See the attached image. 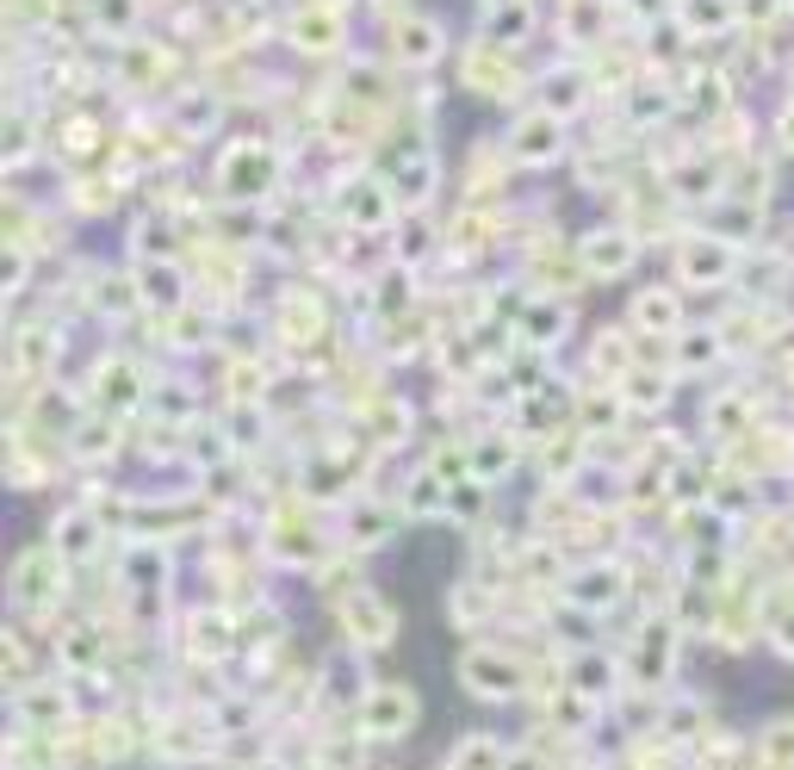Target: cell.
<instances>
[{
	"instance_id": "cell-1",
	"label": "cell",
	"mask_w": 794,
	"mask_h": 770,
	"mask_svg": "<svg viewBox=\"0 0 794 770\" xmlns=\"http://www.w3.org/2000/svg\"><path fill=\"white\" fill-rule=\"evenodd\" d=\"M410 721H416L410 684H379V690H367V702H360V733H373V739L410 733Z\"/></svg>"
},
{
	"instance_id": "cell-2",
	"label": "cell",
	"mask_w": 794,
	"mask_h": 770,
	"mask_svg": "<svg viewBox=\"0 0 794 770\" xmlns=\"http://www.w3.org/2000/svg\"><path fill=\"white\" fill-rule=\"evenodd\" d=\"M460 677H466V690H472V696H491V702H497V696H515V690H522V665L503 659L497 646H472L466 659H460Z\"/></svg>"
},
{
	"instance_id": "cell-3",
	"label": "cell",
	"mask_w": 794,
	"mask_h": 770,
	"mask_svg": "<svg viewBox=\"0 0 794 770\" xmlns=\"http://www.w3.org/2000/svg\"><path fill=\"white\" fill-rule=\"evenodd\" d=\"M342 615H348V628H354L360 646H391V634H398V615H391V603H379L373 591H354Z\"/></svg>"
},
{
	"instance_id": "cell-4",
	"label": "cell",
	"mask_w": 794,
	"mask_h": 770,
	"mask_svg": "<svg viewBox=\"0 0 794 770\" xmlns=\"http://www.w3.org/2000/svg\"><path fill=\"white\" fill-rule=\"evenodd\" d=\"M584 268L627 274V268H633V236H627V230H590V236H584Z\"/></svg>"
},
{
	"instance_id": "cell-5",
	"label": "cell",
	"mask_w": 794,
	"mask_h": 770,
	"mask_svg": "<svg viewBox=\"0 0 794 770\" xmlns=\"http://www.w3.org/2000/svg\"><path fill=\"white\" fill-rule=\"evenodd\" d=\"M509 150H515V162H553V150H559V119H553V112H534V119H522Z\"/></svg>"
},
{
	"instance_id": "cell-6",
	"label": "cell",
	"mask_w": 794,
	"mask_h": 770,
	"mask_svg": "<svg viewBox=\"0 0 794 770\" xmlns=\"http://www.w3.org/2000/svg\"><path fill=\"white\" fill-rule=\"evenodd\" d=\"M615 597H621V572H615V566H590V572H577L571 603H584V609H608Z\"/></svg>"
},
{
	"instance_id": "cell-7",
	"label": "cell",
	"mask_w": 794,
	"mask_h": 770,
	"mask_svg": "<svg viewBox=\"0 0 794 770\" xmlns=\"http://www.w3.org/2000/svg\"><path fill=\"white\" fill-rule=\"evenodd\" d=\"M757 770H794V721H770L757 733Z\"/></svg>"
},
{
	"instance_id": "cell-8",
	"label": "cell",
	"mask_w": 794,
	"mask_h": 770,
	"mask_svg": "<svg viewBox=\"0 0 794 770\" xmlns=\"http://www.w3.org/2000/svg\"><path fill=\"white\" fill-rule=\"evenodd\" d=\"M274 181V156H255V150H236L230 168H224V187L230 193H261Z\"/></svg>"
},
{
	"instance_id": "cell-9",
	"label": "cell",
	"mask_w": 794,
	"mask_h": 770,
	"mask_svg": "<svg viewBox=\"0 0 794 770\" xmlns=\"http://www.w3.org/2000/svg\"><path fill=\"white\" fill-rule=\"evenodd\" d=\"M732 274V249L720 243H689L683 249V280H726Z\"/></svg>"
},
{
	"instance_id": "cell-10",
	"label": "cell",
	"mask_w": 794,
	"mask_h": 770,
	"mask_svg": "<svg viewBox=\"0 0 794 770\" xmlns=\"http://www.w3.org/2000/svg\"><path fill=\"white\" fill-rule=\"evenodd\" d=\"M497 764H503V746L497 739H484V733H472L466 746L447 758V770H497Z\"/></svg>"
},
{
	"instance_id": "cell-11",
	"label": "cell",
	"mask_w": 794,
	"mask_h": 770,
	"mask_svg": "<svg viewBox=\"0 0 794 770\" xmlns=\"http://www.w3.org/2000/svg\"><path fill=\"white\" fill-rule=\"evenodd\" d=\"M398 50H404L410 63H429L441 50V32L429 25V19H410V25H398Z\"/></svg>"
},
{
	"instance_id": "cell-12",
	"label": "cell",
	"mask_w": 794,
	"mask_h": 770,
	"mask_svg": "<svg viewBox=\"0 0 794 770\" xmlns=\"http://www.w3.org/2000/svg\"><path fill=\"white\" fill-rule=\"evenodd\" d=\"M633 317L646 324V330H677V299L670 292H639V305H633Z\"/></svg>"
},
{
	"instance_id": "cell-13",
	"label": "cell",
	"mask_w": 794,
	"mask_h": 770,
	"mask_svg": "<svg viewBox=\"0 0 794 770\" xmlns=\"http://www.w3.org/2000/svg\"><path fill=\"white\" fill-rule=\"evenodd\" d=\"M571 106H584V75H546V112L559 119V112H571Z\"/></svg>"
},
{
	"instance_id": "cell-14",
	"label": "cell",
	"mask_w": 794,
	"mask_h": 770,
	"mask_svg": "<svg viewBox=\"0 0 794 770\" xmlns=\"http://www.w3.org/2000/svg\"><path fill=\"white\" fill-rule=\"evenodd\" d=\"M143 299H156L162 311L181 305V274H174V268H143Z\"/></svg>"
},
{
	"instance_id": "cell-15",
	"label": "cell",
	"mask_w": 794,
	"mask_h": 770,
	"mask_svg": "<svg viewBox=\"0 0 794 770\" xmlns=\"http://www.w3.org/2000/svg\"><path fill=\"white\" fill-rule=\"evenodd\" d=\"M528 25H534V13H528V7H522V0H509V7H497V19H491V32H497L503 44H515V38L528 32Z\"/></svg>"
},
{
	"instance_id": "cell-16",
	"label": "cell",
	"mask_w": 794,
	"mask_h": 770,
	"mask_svg": "<svg viewBox=\"0 0 794 770\" xmlns=\"http://www.w3.org/2000/svg\"><path fill=\"white\" fill-rule=\"evenodd\" d=\"M56 547H63L69 559H81V553L94 547V516H69V522H63V535H56Z\"/></svg>"
},
{
	"instance_id": "cell-17",
	"label": "cell",
	"mask_w": 794,
	"mask_h": 770,
	"mask_svg": "<svg viewBox=\"0 0 794 770\" xmlns=\"http://www.w3.org/2000/svg\"><path fill=\"white\" fill-rule=\"evenodd\" d=\"M509 460H515V448H509V441H478V460H472V472L484 479V472L509 466Z\"/></svg>"
},
{
	"instance_id": "cell-18",
	"label": "cell",
	"mask_w": 794,
	"mask_h": 770,
	"mask_svg": "<svg viewBox=\"0 0 794 770\" xmlns=\"http://www.w3.org/2000/svg\"><path fill=\"white\" fill-rule=\"evenodd\" d=\"M559 330H565V311H546V305H540V311L528 317V336H534V342H559Z\"/></svg>"
},
{
	"instance_id": "cell-19",
	"label": "cell",
	"mask_w": 794,
	"mask_h": 770,
	"mask_svg": "<svg viewBox=\"0 0 794 770\" xmlns=\"http://www.w3.org/2000/svg\"><path fill=\"white\" fill-rule=\"evenodd\" d=\"M571 677H577V690H584V696H602L608 690V665H596V659H584Z\"/></svg>"
},
{
	"instance_id": "cell-20",
	"label": "cell",
	"mask_w": 794,
	"mask_h": 770,
	"mask_svg": "<svg viewBox=\"0 0 794 770\" xmlns=\"http://www.w3.org/2000/svg\"><path fill=\"white\" fill-rule=\"evenodd\" d=\"M683 361L689 367H708V361H714V342H708V336H701V342H683Z\"/></svg>"
},
{
	"instance_id": "cell-21",
	"label": "cell",
	"mask_w": 794,
	"mask_h": 770,
	"mask_svg": "<svg viewBox=\"0 0 794 770\" xmlns=\"http://www.w3.org/2000/svg\"><path fill=\"white\" fill-rule=\"evenodd\" d=\"M782 137H788V150H794V112H788V119H782Z\"/></svg>"
},
{
	"instance_id": "cell-22",
	"label": "cell",
	"mask_w": 794,
	"mask_h": 770,
	"mask_svg": "<svg viewBox=\"0 0 794 770\" xmlns=\"http://www.w3.org/2000/svg\"><path fill=\"white\" fill-rule=\"evenodd\" d=\"M782 646H788V653H794V622H788V634H782Z\"/></svg>"
}]
</instances>
